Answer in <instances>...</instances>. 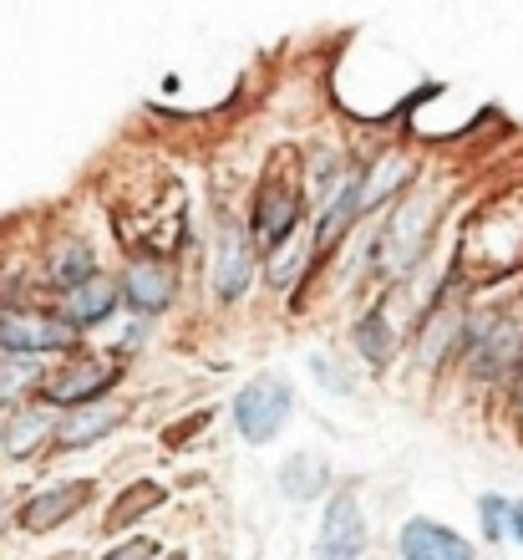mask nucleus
Segmentation results:
<instances>
[{"instance_id": "nucleus-13", "label": "nucleus", "mask_w": 523, "mask_h": 560, "mask_svg": "<svg viewBox=\"0 0 523 560\" xmlns=\"http://www.w3.org/2000/svg\"><path fill=\"white\" fill-rule=\"evenodd\" d=\"M117 306V285L107 276H87L82 285H72L67 291V316H72V326H97L107 322Z\"/></svg>"}, {"instance_id": "nucleus-21", "label": "nucleus", "mask_w": 523, "mask_h": 560, "mask_svg": "<svg viewBox=\"0 0 523 560\" xmlns=\"http://www.w3.org/2000/svg\"><path fill=\"white\" fill-rule=\"evenodd\" d=\"M107 560H153V540H128V546H117Z\"/></svg>"}, {"instance_id": "nucleus-18", "label": "nucleus", "mask_w": 523, "mask_h": 560, "mask_svg": "<svg viewBox=\"0 0 523 560\" xmlns=\"http://www.w3.org/2000/svg\"><path fill=\"white\" fill-rule=\"evenodd\" d=\"M356 341H361V352L371 368H387V362H392V331H387L381 316H366V322L356 326Z\"/></svg>"}, {"instance_id": "nucleus-15", "label": "nucleus", "mask_w": 523, "mask_h": 560, "mask_svg": "<svg viewBox=\"0 0 523 560\" xmlns=\"http://www.w3.org/2000/svg\"><path fill=\"white\" fill-rule=\"evenodd\" d=\"M46 433H51V418H46L41 408H31V413H15L11 428H5V454H15V458L36 454Z\"/></svg>"}, {"instance_id": "nucleus-16", "label": "nucleus", "mask_w": 523, "mask_h": 560, "mask_svg": "<svg viewBox=\"0 0 523 560\" xmlns=\"http://www.w3.org/2000/svg\"><path fill=\"white\" fill-rule=\"evenodd\" d=\"M407 174H412L407 163H377V174L366 178V184H356V214L377 209L392 189H402V184H407Z\"/></svg>"}, {"instance_id": "nucleus-20", "label": "nucleus", "mask_w": 523, "mask_h": 560, "mask_svg": "<svg viewBox=\"0 0 523 560\" xmlns=\"http://www.w3.org/2000/svg\"><path fill=\"white\" fill-rule=\"evenodd\" d=\"M483 530L494 535H503V500H483Z\"/></svg>"}, {"instance_id": "nucleus-19", "label": "nucleus", "mask_w": 523, "mask_h": 560, "mask_svg": "<svg viewBox=\"0 0 523 560\" xmlns=\"http://www.w3.org/2000/svg\"><path fill=\"white\" fill-rule=\"evenodd\" d=\"M92 276V260H87V245H72V250H61L57 260H51V280H57L61 291H72V285H82V280Z\"/></svg>"}, {"instance_id": "nucleus-6", "label": "nucleus", "mask_w": 523, "mask_h": 560, "mask_svg": "<svg viewBox=\"0 0 523 560\" xmlns=\"http://www.w3.org/2000/svg\"><path fill=\"white\" fill-rule=\"evenodd\" d=\"M402 560H473V546H467L463 535L432 525V520H407V530H402Z\"/></svg>"}, {"instance_id": "nucleus-7", "label": "nucleus", "mask_w": 523, "mask_h": 560, "mask_svg": "<svg viewBox=\"0 0 523 560\" xmlns=\"http://www.w3.org/2000/svg\"><path fill=\"white\" fill-rule=\"evenodd\" d=\"M295 214H300L295 194L285 189V184H270V189L260 194V205H254V240H260L264 250H280L295 230Z\"/></svg>"}, {"instance_id": "nucleus-9", "label": "nucleus", "mask_w": 523, "mask_h": 560, "mask_svg": "<svg viewBox=\"0 0 523 560\" xmlns=\"http://www.w3.org/2000/svg\"><path fill=\"white\" fill-rule=\"evenodd\" d=\"M107 383H112V372H107L103 362H72V368L61 372V377H51L46 398L61 402V408H82V402L103 398Z\"/></svg>"}, {"instance_id": "nucleus-22", "label": "nucleus", "mask_w": 523, "mask_h": 560, "mask_svg": "<svg viewBox=\"0 0 523 560\" xmlns=\"http://www.w3.org/2000/svg\"><path fill=\"white\" fill-rule=\"evenodd\" d=\"M209 423V418L204 413H199V418H189V423H178V428H168V443H183V439H189V433H199V428H204Z\"/></svg>"}, {"instance_id": "nucleus-10", "label": "nucleus", "mask_w": 523, "mask_h": 560, "mask_svg": "<svg viewBox=\"0 0 523 560\" xmlns=\"http://www.w3.org/2000/svg\"><path fill=\"white\" fill-rule=\"evenodd\" d=\"M117 418H122V408H112V402H82V408H72V413L61 418L57 443L61 448H87V443L112 433Z\"/></svg>"}, {"instance_id": "nucleus-17", "label": "nucleus", "mask_w": 523, "mask_h": 560, "mask_svg": "<svg viewBox=\"0 0 523 560\" xmlns=\"http://www.w3.org/2000/svg\"><path fill=\"white\" fill-rule=\"evenodd\" d=\"M153 504H163V489L158 485H132L128 494H122V500L112 504V510H107V530H122V525H132V520L143 515V510H153Z\"/></svg>"}, {"instance_id": "nucleus-8", "label": "nucleus", "mask_w": 523, "mask_h": 560, "mask_svg": "<svg viewBox=\"0 0 523 560\" xmlns=\"http://www.w3.org/2000/svg\"><path fill=\"white\" fill-rule=\"evenodd\" d=\"M87 494H92V485H82V479H76V485L46 489V494H36V500L21 510V525H26V530H36V535L51 530V525H61L67 515H76V510L87 504Z\"/></svg>"}, {"instance_id": "nucleus-24", "label": "nucleus", "mask_w": 523, "mask_h": 560, "mask_svg": "<svg viewBox=\"0 0 523 560\" xmlns=\"http://www.w3.org/2000/svg\"><path fill=\"white\" fill-rule=\"evenodd\" d=\"M519 413H523V383H519Z\"/></svg>"}, {"instance_id": "nucleus-2", "label": "nucleus", "mask_w": 523, "mask_h": 560, "mask_svg": "<svg viewBox=\"0 0 523 560\" xmlns=\"http://www.w3.org/2000/svg\"><path fill=\"white\" fill-rule=\"evenodd\" d=\"M0 347L15 357H36V352H67L72 347V326L36 316V311H11L0 316Z\"/></svg>"}, {"instance_id": "nucleus-14", "label": "nucleus", "mask_w": 523, "mask_h": 560, "mask_svg": "<svg viewBox=\"0 0 523 560\" xmlns=\"http://www.w3.org/2000/svg\"><path fill=\"white\" fill-rule=\"evenodd\" d=\"M280 489L290 494V500H310V494H320L325 489V464L310 454H295L285 469H280Z\"/></svg>"}, {"instance_id": "nucleus-3", "label": "nucleus", "mask_w": 523, "mask_h": 560, "mask_svg": "<svg viewBox=\"0 0 523 560\" xmlns=\"http://www.w3.org/2000/svg\"><path fill=\"white\" fill-rule=\"evenodd\" d=\"M366 546V520L350 494H335L316 535V560H356Z\"/></svg>"}, {"instance_id": "nucleus-23", "label": "nucleus", "mask_w": 523, "mask_h": 560, "mask_svg": "<svg viewBox=\"0 0 523 560\" xmlns=\"http://www.w3.org/2000/svg\"><path fill=\"white\" fill-rule=\"evenodd\" d=\"M503 515H509V530L523 540V500H513V504H503Z\"/></svg>"}, {"instance_id": "nucleus-4", "label": "nucleus", "mask_w": 523, "mask_h": 560, "mask_svg": "<svg viewBox=\"0 0 523 560\" xmlns=\"http://www.w3.org/2000/svg\"><path fill=\"white\" fill-rule=\"evenodd\" d=\"M437 214V199H412V205H402L392 214V230H387V266L392 270H407L412 260L421 255V230L432 224Z\"/></svg>"}, {"instance_id": "nucleus-5", "label": "nucleus", "mask_w": 523, "mask_h": 560, "mask_svg": "<svg viewBox=\"0 0 523 560\" xmlns=\"http://www.w3.org/2000/svg\"><path fill=\"white\" fill-rule=\"evenodd\" d=\"M523 352V331L513 322H483L478 337H473V372L478 377H498V372H509Z\"/></svg>"}, {"instance_id": "nucleus-1", "label": "nucleus", "mask_w": 523, "mask_h": 560, "mask_svg": "<svg viewBox=\"0 0 523 560\" xmlns=\"http://www.w3.org/2000/svg\"><path fill=\"white\" fill-rule=\"evenodd\" d=\"M290 383L285 377H275V372H264V377H254V383L234 398V423H239V433H245L249 443H270L285 428V418H290Z\"/></svg>"}, {"instance_id": "nucleus-12", "label": "nucleus", "mask_w": 523, "mask_h": 560, "mask_svg": "<svg viewBox=\"0 0 523 560\" xmlns=\"http://www.w3.org/2000/svg\"><path fill=\"white\" fill-rule=\"evenodd\" d=\"M245 285H249V245L239 230H224L218 255H214V291L224 295V301H239Z\"/></svg>"}, {"instance_id": "nucleus-11", "label": "nucleus", "mask_w": 523, "mask_h": 560, "mask_svg": "<svg viewBox=\"0 0 523 560\" xmlns=\"http://www.w3.org/2000/svg\"><path fill=\"white\" fill-rule=\"evenodd\" d=\"M128 301L143 316H158L168 301H174V276H168V266L163 260H138V266L128 270Z\"/></svg>"}, {"instance_id": "nucleus-25", "label": "nucleus", "mask_w": 523, "mask_h": 560, "mask_svg": "<svg viewBox=\"0 0 523 560\" xmlns=\"http://www.w3.org/2000/svg\"><path fill=\"white\" fill-rule=\"evenodd\" d=\"M163 560H178V556H163Z\"/></svg>"}]
</instances>
